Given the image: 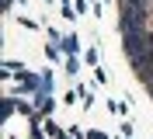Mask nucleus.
Returning <instances> with one entry per match:
<instances>
[{
    "label": "nucleus",
    "mask_w": 153,
    "mask_h": 139,
    "mask_svg": "<svg viewBox=\"0 0 153 139\" xmlns=\"http://www.w3.org/2000/svg\"><path fill=\"white\" fill-rule=\"evenodd\" d=\"M118 31L122 35H146L150 31V10H143V7H118Z\"/></svg>",
    "instance_id": "f257e3e1"
},
{
    "label": "nucleus",
    "mask_w": 153,
    "mask_h": 139,
    "mask_svg": "<svg viewBox=\"0 0 153 139\" xmlns=\"http://www.w3.org/2000/svg\"><path fill=\"white\" fill-rule=\"evenodd\" d=\"M18 87L25 94H31V91H38L42 87V77H35V73H25V70H18Z\"/></svg>",
    "instance_id": "f03ea898"
},
{
    "label": "nucleus",
    "mask_w": 153,
    "mask_h": 139,
    "mask_svg": "<svg viewBox=\"0 0 153 139\" xmlns=\"http://www.w3.org/2000/svg\"><path fill=\"white\" fill-rule=\"evenodd\" d=\"M59 42H63V52H66V56L80 52V38H76V35H66V38H59Z\"/></svg>",
    "instance_id": "7ed1b4c3"
},
{
    "label": "nucleus",
    "mask_w": 153,
    "mask_h": 139,
    "mask_svg": "<svg viewBox=\"0 0 153 139\" xmlns=\"http://www.w3.org/2000/svg\"><path fill=\"white\" fill-rule=\"evenodd\" d=\"M118 7H143V10H153V0H118Z\"/></svg>",
    "instance_id": "20e7f679"
},
{
    "label": "nucleus",
    "mask_w": 153,
    "mask_h": 139,
    "mask_svg": "<svg viewBox=\"0 0 153 139\" xmlns=\"http://www.w3.org/2000/svg\"><path fill=\"white\" fill-rule=\"evenodd\" d=\"M76 70H80V63H76V56H66V73L76 77Z\"/></svg>",
    "instance_id": "39448f33"
},
{
    "label": "nucleus",
    "mask_w": 153,
    "mask_h": 139,
    "mask_svg": "<svg viewBox=\"0 0 153 139\" xmlns=\"http://www.w3.org/2000/svg\"><path fill=\"white\" fill-rule=\"evenodd\" d=\"M87 139H108L105 132H87Z\"/></svg>",
    "instance_id": "423d86ee"
}]
</instances>
